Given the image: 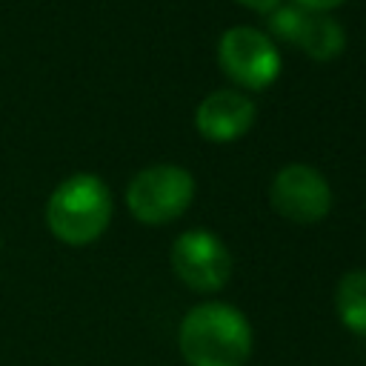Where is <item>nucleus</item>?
<instances>
[{
  "mask_svg": "<svg viewBox=\"0 0 366 366\" xmlns=\"http://www.w3.org/2000/svg\"><path fill=\"white\" fill-rule=\"evenodd\" d=\"M217 63L229 80L252 92L272 86L280 74V54L274 40L252 26H234L223 31L217 43Z\"/></svg>",
  "mask_w": 366,
  "mask_h": 366,
  "instance_id": "obj_4",
  "label": "nucleus"
},
{
  "mask_svg": "<svg viewBox=\"0 0 366 366\" xmlns=\"http://www.w3.org/2000/svg\"><path fill=\"white\" fill-rule=\"evenodd\" d=\"M109 220H112V192L92 172L69 174L63 183H57V189L46 203L49 232L66 246L94 243L106 232Z\"/></svg>",
  "mask_w": 366,
  "mask_h": 366,
  "instance_id": "obj_2",
  "label": "nucleus"
},
{
  "mask_svg": "<svg viewBox=\"0 0 366 366\" xmlns=\"http://www.w3.org/2000/svg\"><path fill=\"white\" fill-rule=\"evenodd\" d=\"M177 346L189 366H243L252 355V326L229 303H200L180 320Z\"/></svg>",
  "mask_w": 366,
  "mask_h": 366,
  "instance_id": "obj_1",
  "label": "nucleus"
},
{
  "mask_svg": "<svg viewBox=\"0 0 366 366\" xmlns=\"http://www.w3.org/2000/svg\"><path fill=\"white\" fill-rule=\"evenodd\" d=\"M172 269L189 289L217 292L232 277V254L217 234L189 229L172 246Z\"/></svg>",
  "mask_w": 366,
  "mask_h": 366,
  "instance_id": "obj_5",
  "label": "nucleus"
},
{
  "mask_svg": "<svg viewBox=\"0 0 366 366\" xmlns=\"http://www.w3.org/2000/svg\"><path fill=\"white\" fill-rule=\"evenodd\" d=\"M237 3H243L246 9H252V11H260V14H269V11H274L283 0H237Z\"/></svg>",
  "mask_w": 366,
  "mask_h": 366,
  "instance_id": "obj_11",
  "label": "nucleus"
},
{
  "mask_svg": "<svg viewBox=\"0 0 366 366\" xmlns=\"http://www.w3.org/2000/svg\"><path fill=\"white\" fill-rule=\"evenodd\" d=\"M254 123V103L232 89H217L200 100L194 112V126L206 140L229 143L243 137Z\"/></svg>",
  "mask_w": 366,
  "mask_h": 366,
  "instance_id": "obj_7",
  "label": "nucleus"
},
{
  "mask_svg": "<svg viewBox=\"0 0 366 366\" xmlns=\"http://www.w3.org/2000/svg\"><path fill=\"white\" fill-rule=\"evenodd\" d=\"M292 3H297V6H303V9H309V11H332V9H337L343 0H292Z\"/></svg>",
  "mask_w": 366,
  "mask_h": 366,
  "instance_id": "obj_10",
  "label": "nucleus"
},
{
  "mask_svg": "<svg viewBox=\"0 0 366 366\" xmlns=\"http://www.w3.org/2000/svg\"><path fill=\"white\" fill-rule=\"evenodd\" d=\"M335 309L340 323L366 337V269H355L346 272L337 280V292H335Z\"/></svg>",
  "mask_w": 366,
  "mask_h": 366,
  "instance_id": "obj_9",
  "label": "nucleus"
},
{
  "mask_svg": "<svg viewBox=\"0 0 366 366\" xmlns=\"http://www.w3.org/2000/svg\"><path fill=\"white\" fill-rule=\"evenodd\" d=\"M269 200L274 212L292 223H317L332 209V189L315 166L289 163L274 174Z\"/></svg>",
  "mask_w": 366,
  "mask_h": 366,
  "instance_id": "obj_6",
  "label": "nucleus"
},
{
  "mask_svg": "<svg viewBox=\"0 0 366 366\" xmlns=\"http://www.w3.org/2000/svg\"><path fill=\"white\" fill-rule=\"evenodd\" d=\"M194 197V177L183 166L157 163L140 169L126 189L129 212L149 226L177 220Z\"/></svg>",
  "mask_w": 366,
  "mask_h": 366,
  "instance_id": "obj_3",
  "label": "nucleus"
},
{
  "mask_svg": "<svg viewBox=\"0 0 366 366\" xmlns=\"http://www.w3.org/2000/svg\"><path fill=\"white\" fill-rule=\"evenodd\" d=\"M292 46H300L312 60H332L343 51L346 34H343V26L326 11L303 9Z\"/></svg>",
  "mask_w": 366,
  "mask_h": 366,
  "instance_id": "obj_8",
  "label": "nucleus"
}]
</instances>
